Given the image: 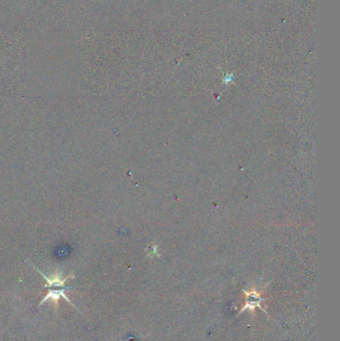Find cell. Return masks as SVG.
<instances>
[{"mask_svg":"<svg viewBox=\"0 0 340 341\" xmlns=\"http://www.w3.org/2000/svg\"><path fill=\"white\" fill-rule=\"evenodd\" d=\"M264 299L262 298L259 293H257L256 291H252V292H245V305H243V307L241 308V312L245 311V309L247 308H250L252 309V311H254V309L259 306L262 308L261 306V302L263 301ZM262 311H263V308H262Z\"/></svg>","mask_w":340,"mask_h":341,"instance_id":"1","label":"cell"}]
</instances>
